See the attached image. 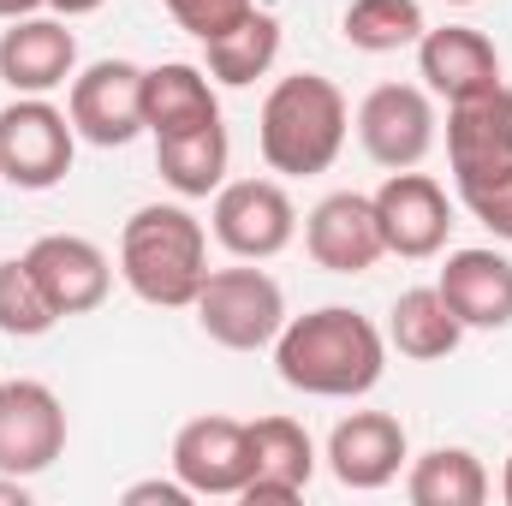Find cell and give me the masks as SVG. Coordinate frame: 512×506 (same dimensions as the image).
Instances as JSON below:
<instances>
[{
    "mask_svg": "<svg viewBox=\"0 0 512 506\" xmlns=\"http://www.w3.org/2000/svg\"><path fill=\"white\" fill-rule=\"evenodd\" d=\"M274 370L292 393L358 399L387 370V334L352 304H322L310 316H286L274 340Z\"/></svg>",
    "mask_w": 512,
    "mask_h": 506,
    "instance_id": "cell-1",
    "label": "cell"
},
{
    "mask_svg": "<svg viewBox=\"0 0 512 506\" xmlns=\"http://www.w3.org/2000/svg\"><path fill=\"white\" fill-rule=\"evenodd\" d=\"M346 131H352V108H346L340 84L322 72H292L262 96L256 149H262L268 173L310 179V173H328L340 161Z\"/></svg>",
    "mask_w": 512,
    "mask_h": 506,
    "instance_id": "cell-2",
    "label": "cell"
},
{
    "mask_svg": "<svg viewBox=\"0 0 512 506\" xmlns=\"http://www.w3.org/2000/svg\"><path fill=\"white\" fill-rule=\"evenodd\" d=\"M120 280L155 310H191L209 280V233L185 203H143L120 233Z\"/></svg>",
    "mask_w": 512,
    "mask_h": 506,
    "instance_id": "cell-3",
    "label": "cell"
},
{
    "mask_svg": "<svg viewBox=\"0 0 512 506\" xmlns=\"http://www.w3.org/2000/svg\"><path fill=\"white\" fill-rule=\"evenodd\" d=\"M191 310H197V328L227 352H262L286 328V292L262 268H209Z\"/></svg>",
    "mask_w": 512,
    "mask_h": 506,
    "instance_id": "cell-4",
    "label": "cell"
},
{
    "mask_svg": "<svg viewBox=\"0 0 512 506\" xmlns=\"http://www.w3.org/2000/svg\"><path fill=\"white\" fill-rule=\"evenodd\" d=\"M78 131L48 96H18L0 108V179L18 191H54L72 173Z\"/></svg>",
    "mask_w": 512,
    "mask_h": 506,
    "instance_id": "cell-5",
    "label": "cell"
},
{
    "mask_svg": "<svg viewBox=\"0 0 512 506\" xmlns=\"http://www.w3.org/2000/svg\"><path fill=\"white\" fill-rule=\"evenodd\" d=\"M209 227H215V245L239 262H268L298 239V209L280 179H227L215 191Z\"/></svg>",
    "mask_w": 512,
    "mask_h": 506,
    "instance_id": "cell-6",
    "label": "cell"
},
{
    "mask_svg": "<svg viewBox=\"0 0 512 506\" xmlns=\"http://www.w3.org/2000/svg\"><path fill=\"white\" fill-rule=\"evenodd\" d=\"M66 120L96 149H126L131 137L143 131V66H131V60H96V66L72 72Z\"/></svg>",
    "mask_w": 512,
    "mask_h": 506,
    "instance_id": "cell-7",
    "label": "cell"
},
{
    "mask_svg": "<svg viewBox=\"0 0 512 506\" xmlns=\"http://www.w3.org/2000/svg\"><path fill=\"white\" fill-rule=\"evenodd\" d=\"M66 453V405L48 381H0V471L42 477Z\"/></svg>",
    "mask_w": 512,
    "mask_h": 506,
    "instance_id": "cell-8",
    "label": "cell"
},
{
    "mask_svg": "<svg viewBox=\"0 0 512 506\" xmlns=\"http://www.w3.org/2000/svg\"><path fill=\"white\" fill-rule=\"evenodd\" d=\"M173 477L191 495H239L256 477V453H251V423L239 417H191L173 435Z\"/></svg>",
    "mask_w": 512,
    "mask_h": 506,
    "instance_id": "cell-9",
    "label": "cell"
},
{
    "mask_svg": "<svg viewBox=\"0 0 512 506\" xmlns=\"http://www.w3.org/2000/svg\"><path fill=\"white\" fill-rule=\"evenodd\" d=\"M358 143L364 155L399 173V167H417L429 149H435V108H429V90L417 84H376L364 102H358Z\"/></svg>",
    "mask_w": 512,
    "mask_h": 506,
    "instance_id": "cell-10",
    "label": "cell"
},
{
    "mask_svg": "<svg viewBox=\"0 0 512 506\" xmlns=\"http://www.w3.org/2000/svg\"><path fill=\"white\" fill-rule=\"evenodd\" d=\"M376 221H382V239H387V256H441L447 251V233H453V203L447 191L429 179V173H387L382 191H376Z\"/></svg>",
    "mask_w": 512,
    "mask_h": 506,
    "instance_id": "cell-11",
    "label": "cell"
},
{
    "mask_svg": "<svg viewBox=\"0 0 512 506\" xmlns=\"http://www.w3.org/2000/svg\"><path fill=\"white\" fill-rule=\"evenodd\" d=\"M304 251L328 274H370L387 256L382 221H376V197L364 191H334L310 209L304 221Z\"/></svg>",
    "mask_w": 512,
    "mask_h": 506,
    "instance_id": "cell-12",
    "label": "cell"
},
{
    "mask_svg": "<svg viewBox=\"0 0 512 506\" xmlns=\"http://www.w3.org/2000/svg\"><path fill=\"white\" fill-rule=\"evenodd\" d=\"M447 161L459 185H477L512 167V90L489 84L465 102H447Z\"/></svg>",
    "mask_w": 512,
    "mask_h": 506,
    "instance_id": "cell-13",
    "label": "cell"
},
{
    "mask_svg": "<svg viewBox=\"0 0 512 506\" xmlns=\"http://www.w3.org/2000/svg\"><path fill=\"white\" fill-rule=\"evenodd\" d=\"M24 262H30L36 286L48 292L54 316H90V310H102V298L114 286V268H108L102 245H90L84 233H42L24 251Z\"/></svg>",
    "mask_w": 512,
    "mask_h": 506,
    "instance_id": "cell-14",
    "label": "cell"
},
{
    "mask_svg": "<svg viewBox=\"0 0 512 506\" xmlns=\"http://www.w3.org/2000/svg\"><path fill=\"white\" fill-rule=\"evenodd\" d=\"M411 447H405V423L387 417V411H352L334 423L328 435V471L340 489H358V495H376L387 489L399 471H405Z\"/></svg>",
    "mask_w": 512,
    "mask_h": 506,
    "instance_id": "cell-15",
    "label": "cell"
},
{
    "mask_svg": "<svg viewBox=\"0 0 512 506\" xmlns=\"http://www.w3.org/2000/svg\"><path fill=\"white\" fill-rule=\"evenodd\" d=\"M78 72V36L66 30V18H12V30H0V84L12 96H48L60 84H72Z\"/></svg>",
    "mask_w": 512,
    "mask_h": 506,
    "instance_id": "cell-16",
    "label": "cell"
},
{
    "mask_svg": "<svg viewBox=\"0 0 512 506\" xmlns=\"http://www.w3.org/2000/svg\"><path fill=\"white\" fill-rule=\"evenodd\" d=\"M417 78L429 96H447V102H465L489 84H501V54L483 30L471 24H441V30H423L417 42Z\"/></svg>",
    "mask_w": 512,
    "mask_h": 506,
    "instance_id": "cell-17",
    "label": "cell"
},
{
    "mask_svg": "<svg viewBox=\"0 0 512 506\" xmlns=\"http://www.w3.org/2000/svg\"><path fill=\"white\" fill-rule=\"evenodd\" d=\"M435 286L465 328H483V334L512 328V262L501 251H483V245L453 251Z\"/></svg>",
    "mask_w": 512,
    "mask_h": 506,
    "instance_id": "cell-18",
    "label": "cell"
},
{
    "mask_svg": "<svg viewBox=\"0 0 512 506\" xmlns=\"http://www.w3.org/2000/svg\"><path fill=\"white\" fill-rule=\"evenodd\" d=\"M251 453H256V477L239 489L245 506L262 501H298L316 477V447H310V429L298 417H256L251 423Z\"/></svg>",
    "mask_w": 512,
    "mask_h": 506,
    "instance_id": "cell-19",
    "label": "cell"
},
{
    "mask_svg": "<svg viewBox=\"0 0 512 506\" xmlns=\"http://www.w3.org/2000/svg\"><path fill=\"white\" fill-rule=\"evenodd\" d=\"M215 120H221V96L203 66L167 60L143 72V131L149 137H179V131L215 126Z\"/></svg>",
    "mask_w": 512,
    "mask_h": 506,
    "instance_id": "cell-20",
    "label": "cell"
},
{
    "mask_svg": "<svg viewBox=\"0 0 512 506\" xmlns=\"http://www.w3.org/2000/svg\"><path fill=\"white\" fill-rule=\"evenodd\" d=\"M465 340V322L447 310L441 286H411L393 298L387 310V346L411 364H435V358H453Z\"/></svg>",
    "mask_w": 512,
    "mask_h": 506,
    "instance_id": "cell-21",
    "label": "cell"
},
{
    "mask_svg": "<svg viewBox=\"0 0 512 506\" xmlns=\"http://www.w3.org/2000/svg\"><path fill=\"white\" fill-rule=\"evenodd\" d=\"M227 126H197V131H179V137H155V167L161 179L179 191V197H215L227 185Z\"/></svg>",
    "mask_w": 512,
    "mask_h": 506,
    "instance_id": "cell-22",
    "label": "cell"
},
{
    "mask_svg": "<svg viewBox=\"0 0 512 506\" xmlns=\"http://www.w3.org/2000/svg\"><path fill=\"white\" fill-rule=\"evenodd\" d=\"M411 506H483L489 501V471L471 447H429L405 471Z\"/></svg>",
    "mask_w": 512,
    "mask_h": 506,
    "instance_id": "cell-23",
    "label": "cell"
},
{
    "mask_svg": "<svg viewBox=\"0 0 512 506\" xmlns=\"http://www.w3.org/2000/svg\"><path fill=\"white\" fill-rule=\"evenodd\" d=\"M203 54H209V78H215V84L245 90L256 78H268V66L280 60V18H274V12H251L239 30L203 42Z\"/></svg>",
    "mask_w": 512,
    "mask_h": 506,
    "instance_id": "cell-24",
    "label": "cell"
},
{
    "mask_svg": "<svg viewBox=\"0 0 512 506\" xmlns=\"http://www.w3.org/2000/svg\"><path fill=\"white\" fill-rule=\"evenodd\" d=\"M423 6L417 0H352L340 18V36L364 54H399L423 42Z\"/></svg>",
    "mask_w": 512,
    "mask_h": 506,
    "instance_id": "cell-25",
    "label": "cell"
},
{
    "mask_svg": "<svg viewBox=\"0 0 512 506\" xmlns=\"http://www.w3.org/2000/svg\"><path fill=\"white\" fill-rule=\"evenodd\" d=\"M54 322H60V316H54L48 292L36 286L30 262H24V256H6V262H0V334H12V340H42Z\"/></svg>",
    "mask_w": 512,
    "mask_h": 506,
    "instance_id": "cell-26",
    "label": "cell"
},
{
    "mask_svg": "<svg viewBox=\"0 0 512 506\" xmlns=\"http://www.w3.org/2000/svg\"><path fill=\"white\" fill-rule=\"evenodd\" d=\"M161 6H167L173 24H179L185 36H197V42H215V36L239 30L256 12V0H161Z\"/></svg>",
    "mask_w": 512,
    "mask_h": 506,
    "instance_id": "cell-27",
    "label": "cell"
},
{
    "mask_svg": "<svg viewBox=\"0 0 512 506\" xmlns=\"http://www.w3.org/2000/svg\"><path fill=\"white\" fill-rule=\"evenodd\" d=\"M459 197H465V209H471L495 239H507L512 245V167L489 173V179H477V185H459Z\"/></svg>",
    "mask_w": 512,
    "mask_h": 506,
    "instance_id": "cell-28",
    "label": "cell"
},
{
    "mask_svg": "<svg viewBox=\"0 0 512 506\" xmlns=\"http://www.w3.org/2000/svg\"><path fill=\"white\" fill-rule=\"evenodd\" d=\"M149 501H161V506H185V501H197V495H191V489H185L179 477H173V483H161V477H155V483H131V489H126V506H149Z\"/></svg>",
    "mask_w": 512,
    "mask_h": 506,
    "instance_id": "cell-29",
    "label": "cell"
},
{
    "mask_svg": "<svg viewBox=\"0 0 512 506\" xmlns=\"http://www.w3.org/2000/svg\"><path fill=\"white\" fill-rule=\"evenodd\" d=\"M30 501V477H6L0 471V506H24Z\"/></svg>",
    "mask_w": 512,
    "mask_h": 506,
    "instance_id": "cell-30",
    "label": "cell"
},
{
    "mask_svg": "<svg viewBox=\"0 0 512 506\" xmlns=\"http://www.w3.org/2000/svg\"><path fill=\"white\" fill-rule=\"evenodd\" d=\"M48 6H54L60 18H84V12H102L108 0H48Z\"/></svg>",
    "mask_w": 512,
    "mask_h": 506,
    "instance_id": "cell-31",
    "label": "cell"
},
{
    "mask_svg": "<svg viewBox=\"0 0 512 506\" xmlns=\"http://www.w3.org/2000/svg\"><path fill=\"white\" fill-rule=\"evenodd\" d=\"M48 0H0V18L12 24V18H30V12H42Z\"/></svg>",
    "mask_w": 512,
    "mask_h": 506,
    "instance_id": "cell-32",
    "label": "cell"
},
{
    "mask_svg": "<svg viewBox=\"0 0 512 506\" xmlns=\"http://www.w3.org/2000/svg\"><path fill=\"white\" fill-rule=\"evenodd\" d=\"M501 501L512 506V453H507V465H501Z\"/></svg>",
    "mask_w": 512,
    "mask_h": 506,
    "instance_id": "cell-33",
    "label": "cell"
},
{
    "mask_svg": "<svg viewBox=\"0 0 512 506\" xmlns=\"http://www.w3.org/2000/svg\"><path fill=\"white\" fill-rule=\"evenodd\" d=\"M447 6H477V0H447Z\"/></svg>",
    "mask_w": 512,
    "mask_h": 506,
    "instance_id": "cell-34",
    "label": "cell"
}]
</instances>
